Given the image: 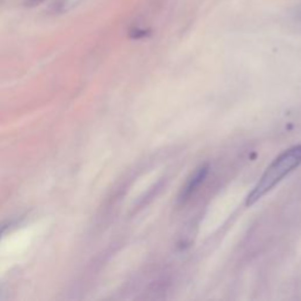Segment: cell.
<instances>
[{"mask_svg": "<svg viewBox=\"0 0 301 301\" xmlns=\"http://www.w3.org/2000/svg\"><path fill=\"white\" fill-rule=\"evenodd\" d=\"M301 165V145H295L284 151L278 158L266 168L262 178L246 198V206H252L264 195L272 191L285 176Z\"/></svg>", "mask_w": 301, "mask_h": 301, "instance_id": "cell-1", "label": "cell"}, {"mask_svg": "<svg viewBox=\"0 0 301 301\" xmlns=\"http://www.w3.org/2000/svg\"><path fill=\"white\" fill-rule=\"evenodd\" d=\"M208 173V166L207 165H202L200 167L196 168L194 173H192L190 178L187 179L186 184L184 185L182 188V192H180L179 199L180 202H185L187 200L192 194H194V192L198 190L200 185L204 183V180L206 179Z\"/></svg>", "mask_w": 301, "mask_h": 301, "instance_id": "cell-2", "label": "cell"}, {"mask_svg": "<svg viewBox=\"0 0 301 301\" xmlns=\"http://www.w3.org/2000/svg\"><path fill=\"white\" fill-rule=\"evenodd\" d=\"M31 2H32V3H42L43 0H31Z\"/></svg>", "mask_w": 301, "mask_h": 301, "instance_id": "cell-3", "label": "cell"}]
</instances>
